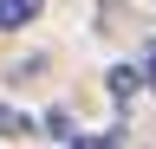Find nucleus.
<instances>
[{
	"instance_id": "f257e3e1",
	"label": "nucleus",
	"mask_w": 156,
	"mask_h": 149,
	"mask_svg": "<svg viewBox=\"0 0 156 149\" xmlns=\"http://www.w3.org/2000/svg\"><path fill=\"white\" fill-rule=\"evenodd\" d=\"M46 13V0H0V32H20Z\"/></svg>"
},
{
	"instance_id": "f03ea898",
	"label": "nucleus",
	"mask_w": 156,
	"mask_h": 149,
	"mask_svg": "<svg viewBox=\"0 0 156 149\" xmlns=\"http://www.w3.org/2000/svg\"><path fill=\"white\" fill-rule=\"evenodd\" d=\"M111 91H117V104H130L136 97V65H117L111 71Z\"/></svg>"
},
{
	"instance_id": "7ed1b4c3",
	"label": "nucleus",
	"mask_w": 156,
	"mask_h": 149,
	"mask_svg": "<svg viewBox=\"0 0 156 149\" xmlns=\"http://www.w3.org/2000/svg\"><path fill=\"white\" fill-rule=\"evenodd\" d=\"M136 84L156 97V46H143V59H136Z\"/></svg>"
},
{
	"instance_id": "20e7f679",
	"label": "nucleus",
	"mask_w": 156,
	"mask_h": 149,
	"mask_svg": "<svg viewBox=\"0 0 156 149\" xmlns=\"http://www.w3.org/2000/svg\"><path fill=\"white\" fill-rule=\"evenodd\" d=\"M0 136H33V123L20 117V110H7V104H0Z\"/></svg>"
}]
</instances>
